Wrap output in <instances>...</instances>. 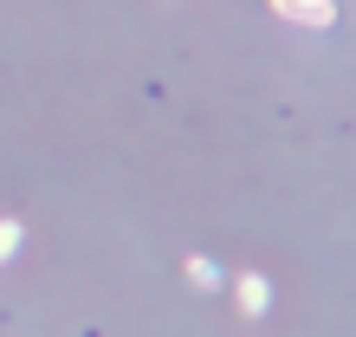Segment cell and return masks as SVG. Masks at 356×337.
<instances>
[{
    "label": "cell",
    "mask_w": 356,
    "mask_h": 337,
    "mask_svg": "<svg viewBox=\"0 0 356 337\" xmlns=\"http://www.w3.org/2000/svg\"><path fill=\"white\" fill-rule=\"evenodd\" d=\"M266 305H272V285L259 279V272H240V311H253V318H259Z\"/></svg>",
    "instance_id": "6da1fadb"
},
{
    "label": "cell",
    "mask_w": 356,
    "mask_h": 337,
    "mask_svg": "<svg viewBox=\"0 0 356 337\" xmlns=\"http://www.w3.org/2000/svg\"><path fill=\"white\" fill-rule=\"evenodd\" d=\"M13 246H19V221H7V227H0V260H7Z\"/></svg>",
    "instance_id": "277c9868"
},
{
    "label": "cell",
    "mask_w": 356,
    "mask_h": 337,
    "mask_svg": "<svg viewBox=\"0 0 356 337\" xmlns=\"http://www.w3.org/2000/svg\"><path fill=\"white\" fill-rule=\"evenodd\" d=\"M188 279H195L201 292H214V285H220V266H214V260H201V253H195V260H188Z\"/></svg>",
    "instance_id": "3957f363"
},
{
    "label": "cell",
    "mask_w": 356,
    "mask_h": 337,
    "mask_svg": "<svg viewBox=\"0 0 356 337\" xmlns=\"http://www.w3.org/2000/svg\"><path fill=\"white\" fill-rule=\"evenodd\" d=\"M279 7H285V19H311V26H324V19H330L324 0H279Z\"/></svg>",
    "instance_id": "7a4b0ae2"
}]
</instances>
